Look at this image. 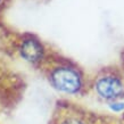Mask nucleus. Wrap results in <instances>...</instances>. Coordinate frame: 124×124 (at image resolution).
Segmentation results:
<instances>
[{
    "instance_id": "obj_4",
    "label": "nucleus",
    "mask_w": 124,
    "mask_h": 124,
    "mask_svg": "<svg viewBox=\"0 0 124 124\" xmlns=\"http://www.w3.org/2000/svg\"><path fill=\"white\" fill-rule=\"evenodd\" d=\"M55 124H88L84 117L79 114L74 113H66L62 114Z\"/></svg>"
},
{
    "instance_id": "obj_2",
    "label": "nucleus",
    "mask_w": 124,
    "mask_h": 124,
    "mask_svg": "<svg viewBox=\"0 0 124 124\" xmlns=\"http://www.w3.org/2000/svg\"><path fill=\"white\" fill-rule=\"evenodd\" d=\"M98 98L107 102L124 98V80L122 74L113 71H104L94 78L92 84Z\"/></svg>"
},
{
    "instance_id": "obj_5",
    "label": "nucleus",
    "mask_w": 124,
    "mask_h": 124,
    "mask_svg": "<svg viewBox=\"0 0 124 124\" xmlns=\"http://www.w3.org/2000/svg\"><path fill=\"white\" fill-rule=\"evenodd\" d=\"M108 108L112 113H123L124 112V100H114L108 102Z\"/></svg>"
},
{
    "instance_id": "obj_7",
    "label": "nucleus",
    "mask_w": 124,
    "mask_h": 124,
    "mask_svg": "<svg viewBox=\"0 0 124 124\" xmlns=\"http://www.w3.org/2000/svg\"><path fill=\"white\" fill-rule=\"evenodd\" d=\"M0 1H1V0H0Z\"/></svg>"
},
{
    "instance_id": "obj_3",
    "label": "nucleus",
    "mask_w": 124,
    "mask_h": 124,
    "mask_svg": "<svg viewBox=\"0 0 124 124\" xmlns=\"http://www.w3.org/2000/svg\"><path fill=\"white\" fill-rule=\"evenodd\" d=\"M45 47L34 37L25 38L18 47V54L24 62L31 65L40 64L45 58Z\"/></svg>"
},
{
    "instance_id": "obj_6",
    "label": "nucleus",
    "mask_w": 124,
    "mask_h": 124,
    "mask_svg": "<svg viewBox=\"0 0 124 124\" xmlns=\"http://www.w3.org/2000/svg\"><path fill=\"white\" fill-rule=\"evenodd\" d=\"M122 76H123V80H124V68H123V73H122Z\"/></svg>"
},
{
    "instance_id": "obj_1",
    "label": "nucleus",
    "mask_w": 124,
    "mask_h": 124,
    "mask_svg": "<svg viewBox=\"0 0 124 124\" xmlns=\"http://www.w3.org/2000/svg\"><path fill=\"white\" fill-rule=\"evenodd\" d=\"M50 85L60 93L67 96L79 94L84 88V78L78 67L70 64H57L49 70Z\"/></svg>"
}]
</instances>
